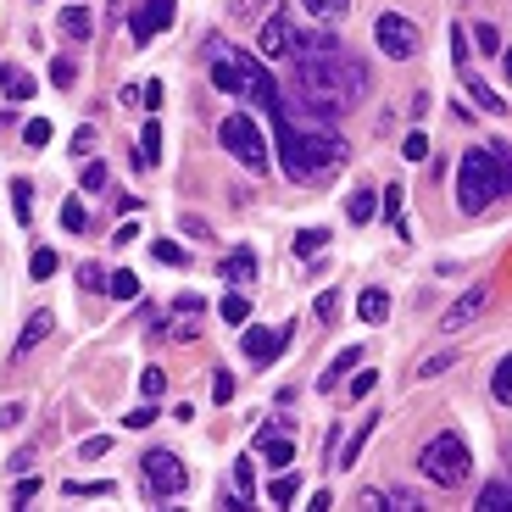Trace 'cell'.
Instances as JSON below:
<instances>
[{
    "label": "cell",
    "mask_w": 512,
    "mask_h": 512,
    "mask_svg": "<svg viewBox=\"0 0 512 512\" xmlns=\"http://www.w3.org/2000/svg\"><path fill=\"white\" fill-rule=\"evenodd\" d=\"M485 301H490V295H485V290H479V284H474V290H468V295H457V307L446 312V323H440V329H446V334L468 329V323H474L479 312H485Z\"/></svg>",
    "instance_id": "obj_12"
},
{
    "label": "cell",
    "mask_w": 512,
    "mask_h": 512,
    "mask_svg": "<svg viewBox=\"0 0 512 512\" xmlns=\"http://www.w3.org/2000/svg\"><path fill=\"white\" fill-rule=\"evenodd\" d=\"M173 12H179V0H134V12H128L134 45H151L162 28H173Z\"/></svg>",
    "instance_id": "obj_9"
},
{
    "label": "cell",
    "mask_w": 512,
    "mask_h": 512,
    "mask_svg": "<svg viewBox=\"0 0 512 512\" xmlns=\"http://www.w3.org/2000/svg\"><path fill=\"white\" fill-rule=\"evenodd\" d=\"M384 507H396V512H418V496H412V490H401V485H390V490H384Z\"/></svg>",
    "instance_id": "obj_35"
},
{
    "label": "cell",
    "mask_w": 512,
    "mask_h": 512,
    "mask_svg": "<svg viewBox=\"0 0 512 512\" xmlns=\"http://www.w3.org/2000/svg\"><path fill=\"white\" fill-rule=\"evenodd\" d=\"M223 279H229L234 290H251V284H256V256L245 251V245H240V251L223 256Z\"/></svg>",
    "instance_id": "obj_15"
},
{
    "label": "cell",
    "mask_w": 512,
    "mask_h": 512,
    "mask_svg": "<svg viewBox=\"0 0 512 512\" xmlns=\"http://www.w3.org/2000/svg\"><path fill=\"white\" fill-rule=\"evenodd\" d=\"M295 490H301V479L279 474V479H273V485H268V501H279V507H290V501H295Z\"/></svg>",
    "instance_id": "obj_30"
},
{
    "label": "cell",
    "mask_w": 512,
    "mask_h": 512,
    "mask_svg": "<svg viewBox=\"0 0 512 512\" xmlns=\"http://www.w3.org/2000/svg\"><path fill=\"white\" fill-rule=\"evenodd\" d=\"M357 318H362V323H384V318H390V295H384L379 284L357 295Z\"/></svg>",
    "instance_id": "obj_18"
},
{
    "label": "cell",
    "mask_w": 512,
    "mask_h": 512,
    "mask_svg": "<svg viewBox=\"0 0 512 512\" xmlns=\"http://www.w3.org/2000/svg\"><path fill=\"white\" fill-rule=\"evenodd\" d=\"M474 39H479V51H485V56H496V51H501V34H496L490 23H479V28H474Z\"/></svg>",
    "instance_id": "obj_45"
},
{
    "label": "cell",
    "mask_w": 512,
    "mask_h": 512,
    "mask_svg": "<svg viewBox=\"0 0 512 512\" xmlns=\"http://www.w3.org/2000/svg\"><path fill=\"white\" fill-rule=\"evenodd\" d=\"M290 334H295V323H279V329H256V323H251V329L240 334V351L251 362H273L284 346H290Z\"/></svg>",
    "instance_id": "obj_10"
},
{
    "label": "cell",
    "mask_w": 512,
    "mask_h": 512,
    "mask_svg": "<svg viewBox=\"0 0 512 512\" xmlns=\"http://www.w3.org/2000/svg\"><path fill=\"white\" fill-rule=\"evenodd\" d=\"M28 268H34V279H51L62 262H56V251H34V262H28Z\"/></svg>",
    "instance_id": "obj_41"
},
{
    "label": "cell",
    "mask_w": 512,
    "mask_h": 512,
    "mask_svg": "<svg viewBox=\"0 0 512 512\" xmlns=\"http://www.w3.org/2000/svg\"><path fill=\"white\" fill-rule=\"evenodd\" d=\"M384 218H390V223H401V190H396V184L384 190Z\"/></svg>",
    "instance_id": "obj_50"
},
{
    "label": "cell",
    "mask_w": 512,
    "mask_h": 512,
    "mask_svg": "<svg viewBox=\"0 0 512 512\" xmlns=\"http://www.w3.org/2000/svg\"><path fill=\"white\" fill-rule=\"evenodd\" d=\"M373 39H379V51L390 56V62H407V56H418V45H423L418 23L401 17V12H379V17H373Z\"/></svg>",
    "instance_id": "obj_8"
},
{
    "label": "cell",
    "mask_w": 512,
    "mask_h": 512,
    "mask_svg": "<svg viewBox=\"0 0 512 512\" xmlns=\"http://www.w3.org/2000/svg\"><path fill=\"white\" fill-rule=\"evenodd\" d=\"M368 62H357L340 45H323V51H301L290 56V95H295V117H312V123H334L346 117L351 106H362L368 95Z\"/></svg>",
    "instance_id": "obj_1"
},
{
    "label": "cell",
    "mask_w": 512,
    "mask_h": 512,
    "mask_svg": "<svg viewBox=\"0 0 512 512\" xmlns=\"http://www.w3.org/2000/svg\"><path fill=\"white\" fill-rule=\"evenodd\" d=\"M34 496H39V479H34V474H28V479H23V485H17V507H28V501H34Z\"/></svg>",
    "instance_id": "obj_56"
},
{
    "label": "cell",
    "mask_w": 512,
    "mask_h": 512,
    "mask_svg": "<svg viewBox=\"0 0 512 512\" xmlns=\"http://www.w3.org/2000/svg\"><path fill=\"white\" fill-rule=\"evenodd\" d=\"M56 23H62V34L73 39V45H78V39H90V28H95V23H90V6H67Z\"/></svg>",
    "instance_id": "obj_19"
},
{
    "label": "cell",
    "mask_w": 512,
    "mask_h": 512,
    "mask_svg": "<svg viewBox=\"0 0 512 512\" xmlns=\"http://www.w3.org/2000/svg\"><path fill=\"white\" fill-rule=\"evenodd\" d=\"M373 212H379V190H351L346 218H351V223H373Z\"/></svg>",
    "instance_id": "obj_20"
},
{
    "label": "cell",
    "mask_w": 512,
    "mask_h": 512,
    "mask_svg": "<svg viewBox=\"0 0 512 512\" xmlns=\"http://www.w3.org/2000/svg\"><path fill=\"white\" fill-rule=\"evenodd\" d=\"M262 435H295V423L290 418H268L262 429H256V440H262Z\"/></svg>",
    "instance_id": "obj_49"
},
{
    "label": "cell",
    "mask_w": 512,
    "mask_h": 512,
    "mask_svg": "<svg viewBox=\"0 0 512 512\" xmlns=\"http://www.w3.org/2000/svg\"><path fill=\"white\" fill-rule=\"evenodd\" d=\"M373 429H379V412H368V418H362L357 429H351V440H346V446H334V468H351V462L362 457V446L373 440Z\"/></svg>",
    "instance_id": "obj_13"
},
{
    "label": "cell",
    "mask_w": 512,
    "mask_h": 512,
    "mask_svg": "<svg viewBox=\"0 0 512 512\" xmlns=\"http://www.w3.org/2000/svg\"><path fill=\"white\" fill-rule=\"evenodd\" d=\"M0 90H6V101L23 106V101H34L39 84H34V73H23V67H12V62H0Z\"/></svg>",
    "instance_id": "obj_14"
},
{
    "label": "cell",
    "mask_w": 512,
    "mask_h": 512,
    "mask_svg": "<svg viewBox=\"0 0 512 512\" xmlns=\"http://www.w3.org/2000/svg\"><path fill=\"white\" fill-rule=\"evenodd\" d=\"M357 368H362V362H357ZM373 384H379V373H373V368H362L357 379H351V396H373Z\"/></svg>",
    "instance_id": "obj_46"
},
{
    "label": "cell",
    "mask_w": 512,
    "mask_h": 512,
    "mask_svg": "<svg viewBox=\"0 0 512 512\" xmlns=\"http://www.w3.org/2000/svg\"><path fill=\"white\" fill-rule=\"evenodd\" d=\"M78 451H84V457H106V451H112V440H106V435H90Z\"/></svg>",
    "instance_id": "obj_53"
},
{
    "label": "cell",
    "mask_w": 512,
    "mask_h": 512,
    "mask_svg": "<svg viewBox=\"0 0 512 512\" xmlns=\"http://www.w3.org/2000/svg\"><path fill=\"white\" fill-rule=\"evenodd\" d=\"M223 323H245L251 318V301H245V290H234V295H223Z\"/></svg>",
    "instance_id": "obj_27"
},
{
    "label": "cell",
    "mask_w": 512,
    "mask_h": 512,
    "mask_svg": "<svg viewBox=\"0 0 512 512\" xmlns=\"http://www.w3.org/2000/svg\"><path fill=\"white\" fill-rule=\"evenodd\" d=\"M451 56H457V67L468 73V39H462V34H451Z\"/></svg>",
    "instance_id": "obj_57"
},
{
    "label": "cell",
    "mask_w": 512,
    "mask_h": 512,
    "mask_svg": "<svg viewBox=\"0 0 512 512\" xmlns=\"http://www.w3.org/2000/svg\"><path fill=\"white\" fill-rule=\"evenodd\" d=\"M290 28H295V17L268 12V23H262V39H256V51L273 56V62H284V51H290Z\"/></svg>",
    "instance_id": "obj_11"
},
{
    "label": "cell",
    "mask_w": 512,
    "mask_h": 512,
    "mask_svg": "<svg viewBox=\"0 0 512 512\" xmlns=\"http://www.w3.org/2000/svg\"><path fill=\"white\" fill-rule=\"evenodd\" d=\"M106 290L117 295V301H134V295H140V273H112V279H106Z\"/></svg>",
    "instance_id": "obj_25"
},
{
    "label": "cell",
    "mask_w": 512,
    "mask_h": 512,
    "mask_svg": "<svg viewBox=\"0 0 512 512\" xmlns=\"http://www.w3.org/2000/svg\"><path fill=\"white\" fill-rule=\"evenodd\" d=\"M12 212H17V223L34 218V190H28V179H12Z\"/></svg>",
    "instance_id": "obj_24"
},
{
    "label": "cell",
    "mask_w": 512,
    "mask_h": 512,
    "mask_svg": "<svg viewBox=\"0 0 512 512\" xmlns=\"http://www.w3.org/2000/svg\"><path fill=\"white\" fill-rule=\"evenodd\" d=\"M184 234H190V240H212V229H206V223L195 218V212H190V218H184Z\"/></svg>",
    "instance_id": "obj_55"
},
{
    "label": "cell",
    "mask_w": 512,
    "mask_h": 512,
    "mask_svg": "<svg viewBox=\"0 0 512 512\" xmlns=\"http://www.w3.org/2000/svg\"><path fill=\"white\" fill-rule=\"evenodd\" d=\"M251 446L262 451L273 468H290V462H295V440L290 435H262V440H251Z\"/></svg>",
    "instance_id": "obj_17"
},
{
    "label": "cell",
    "mask_w": 512,
    "mask_h": 512,
    "mask_svg": "<svg viewBox=\"0 0 512 512\" xmlns=\"http://www.w3.org/2000/svg\"><path fill=\"white\" fill-rule=\"evenodd\" d=\"M140 474H145V490H151V501L184 496V490H190V474H184V462L173 457V451H145V457H140Z\"/></svg>",
    "instance_id": "obj_7"
},
{
    "label": "cell",
    "mask_w": 512,
    "mask_h": 512,
    "mask_svg": "<svg viewBox=\"0 0 512 512\" xmlns=\"http://www.w3.org/2000/svg\"><path fill=\"white\" fill-rule=\"evenodd\" d=\"M23 140H28V145H51V123H45V117H28V123H23Z\"/></svg>",
    "instance_id": "obj_38"
},
{
    "label": "cell",
    "mask_w": 512,
    "mask_h": 512,
    "mask_svg": "<svg viewBox=\"0 0 512 512\" xmlns=\"http://www.w3.org/2000/svg\"><path fill=\"white\" fill-rule=\"evenodd\" d=\"M151 256L167 262V268H184V245H173V240H151Z\"/></svg>",
    "instance_id": "obj_32"
},
{
    "label": "cell",
    "mask_w": 512,
    "mask_h": 512,
    "mask_svg": "<svg viewBox=\"0 0 512 512\" xmlns=\"http://www.w3.org/2000/svg\"><path fill=\"white\" fill-rule=\"evenodd\" d=\"M212 396H218V401H234V379H229L223 368H218V379H212Z\"/></svg>",
    "instance_id": "obj_54"
},
{
    "label": "cell",
    "mask_w": 512,
    "mask_h": 512,
    "mask_svg": "<svg viewBox=\"0 0 512 512\" xmlns=\"http://www.w3.org/2000/svg\"><path fill=\"white\" fill-rule=\"evenodd\" d=\"M162 390H167V373H162V368H145V373H140V396L156 401Z\"/></svg>",
    "instance_id": "obj_34"
},
{
    "label": "cell",
    "mask_w": 512,
    "mask_h": 512,
    "mask_svg": "<svg viewBox=\"0 0 512 512\" xmlns=\"http://www.w3.org/2000/svg\"><path fill=\"white\" fill-rule=\"evenodd\" d=\"M357 362H362V351H357V346H346V351H340V357L329 362V373H323V379H318V390H334V384H340V373H351V368H357Z\"/></svg>",
    "instance_id": "obj_23"
},
{
    "label": "cell",
    "mask_w": 512,
    "mask_h": 512,
    "mask_svg": "<svg viewBox=\"0 0 512 512\" xmlns=\"http://www.w3.org/2000/svg\"><path fill=\"white\" fill-rule=\"evenodd\" d=\"M73 151H78V156H84V151H95V128H90V123H84V128H73Z\"/></svg>",
    "instance_id": "obj_51"
},
{
    "label": "cell",
    "mask_w": 512,
    "mask_h": 512,
    "mask_svg": "<svg viewBox=\"0 0 512 512\" xmlns=\"http://www.w3.org/2000/svg\"><path fill=\"white\" fill-rule=\"evenodd\" d=\"M229 12H234V17H268L273 0H229Z\"/></svg>",
    "instance_id": "obj_36"
},
{
    "label": "cell",
    "mask_w": 512,
    "mask_h": 512,
    "mask_svg": "<svg viewBox=\"0 0 512 512\" xmlns=\"http://www.w3.org/2000/svg\"><path fill=\"white\" fill-rule=\"evenodd\" d=\"M234 485H240V490H251V496H256V474H251V451H245V457L234 462Z\"/></svg>",
    "instance_id": "obj_42"
},
{
    "label": "cell",
    "mask_w": 512,
    "mask_h": 512,
    "mask_svg": "<svg viewBox=\"0 0 512 512\" xmlns=\"http://www.w3.org/2000/svg\"><path fill=\"white\" fill-rule=\"evenodd\" d=\"M451 362H457L451 351H440V357H423V362H418V379H435V373H446V368H451Z\"/></svg>",
    "instance_id": "obj_40"
},
{
    "label": "cell",
    "mask_w": 512,
    "mask_h": 512,
    "mask_svg": "<svg viewBox=\"0 0 512 512\" xmlns=\"http://www.w3.org/2000/svg\"><path fill=\"white\" fill-rule=\"evenodd\" d=\"M418 468H423L429 479H435V485L457 490V485H468V474H474V457H468V446H462V435H457V429H440V435H429V440H423Z\"/></svg>",
    "instance_id": "obj_5"
},
{
    "label": "cell",
    "mask_w": 512,
    "mask_h": 512,
    "mask_svg": "<svg viewBox=\"0 0 512 512\" xmlns=\"http://www.w3.org/2000/svg\"><path fill=\"white\" fill-rule=\"evenodd\" d=\"M123 423H128V429H151V423H156V407H134Z\"/></svg>",
    "instance_id": "obj_48"
},
{
    "label": "cell",
    "mask_w": 512,
    "mask_h": 512,
    "mask_svg": "<svg viewBox=\"0 0 512 512\" xmlns=\"http://www.w3.org/2000/svg\"><path fill=\"white\" fill-rule=\"evenodd\" d=\"M273 123H279V162L290 179H323L334 167H346L351 145L334 134L329 123H312V117H290L273 106Z\"/></svg>",
    "instance_id": "obj_2"
},
{
    "label": "cell",
    "mask_w": 512,
    "mask_h": 512,
    "mask_svg": "<svg viewBox=\"0 0 512 512\" xmlns=\"http://www.w3.org/2000/svg\"><path fill=\"white\" fill-rule=\"evenodd\" d=\"M84 223H90V218H84V206L67 201V206H62V229H67V234H84Z\"/></svg>",
    "instance_id": "obj_39"
},
{
    "label": "cell",
    "mask_w": 512,
    "mask_h": 512,
    "mask_svg": "<svg viewBox=\"0 0 512 512\" xmlns=\"http://www.w3.org/2000/svg\"><path fill=\"white\" fill-rule=\"evenodd\" d=\"M140 167H156L162 162V123H145V134H140V156H134Z\"/></svg>",
    "instance_id": "obj_22"
},
{
    "label": "cell",
    "mask_w": 512,
    "mask_h": 512,
    "mask_svg": "<svg viewBox=\"0 0 512 512\" xmlns=\"http://www.w3.org/2000/svg\"><path fill=\"white\" fill-rule=\"evenodd\" d=\"M307 6V17L318 28H334V23H346V12H351V0H301Z\"/></svg>",
    "instance_id": "obj_16"
},
{
    "label": "cell",
    "mask_w": 512,
    "mask_h": 512,
    "mask_svg": "<svg viewBox=\"0 0 512 512\" xmlns=\"http://www.w3.org/2000/svg\"><path fill=\"white\" fill-rule=\"evenodd\" d=\"M51 323H56L51 312H34V318H28V329H23V340H17V346H23V351H28V346H39V340H45V334H51Z\"/></svg>",
    "instance_id": "obj_26"
},
{
    "label": "cell",
    "mask_w": 512,
    "mask_h": 512,
    "mask_svg": "<svg viewBox=\"0 0 512 512\" xmlns=\"http://www.w3.org/2000/svg\"><path fill=\"white\" fill-rule=\"evenodd\" d=\"M496 195H507V162H501V145H474L462 151L457 162V206L468 218H479Z\"/></svg>",
    "instance_id": "obj_4"
},
{
    "label": "cell",
    "mask_w": 512,
    "mask_h": 512,
    "mask_svg": "<svg viewBox=\"0 0 512 512\" xmlns=\"http://www.w3.org/2000/svg\"><path fill=\"white\" fill-rule=\"evenodd\" d=\"M78 279H84V290H106V273L95 268V262H84V268H78Z\"/></svg>",
    "instance_id": "obj_47"
},
{
    "label": "cell",
    "mask_w": 512,
    "mask_h": 512,
    "mask_svg": "<svg viewBox=\"0 0 512 512\" xmlns=\"http://www.w3.org/2000/svg\"><path fill=\"white\" fill-rule=\"evenodd\" d=\"M490 396H496L501 407L512 401V362H501V368H496V379H490Z\"/></svg>",
    "instance_id": "obj_33"
},
{
    "label": "cell",
    "mask_w": 512,
    "mask_h": 512,
    "mask_svg": "<svg viewBox=\"0 0 512 512\" xmlns=\"http://www.w3.org/2000/svg\"><path fill=\"white\" fill-rule=\"evenodd\" d=\"M84 190H106V167H101V162L84 167Z\"/></svg>",
    "instance_id": "obj_52"
},
{
    "label": "cell",
    "mask_w": 512,
    "mask_h": 512,
    "mask_svg": "<svg viewBox=\"0 0 512 512\" xmlns=\"http://www.w3.org/2000/svg\"><path fill=\"white\" fill-rule=\"evenodd\" d=\"M401 156H407V162H429V140H423V134H407Z\"/></svg>",
    "instance_id": "obj_43"
},
{
    "label": "cell",
    "mask_w": 512,
    "mask_h": 512,
    "mask_svg": "<svg viewBox=\"0 0 512 512\" xmlns=\"http://www.w3.org/2000/svg\"><path fill=\"white\" fill-rule=\"evenodd\" d=\"M117 485H106V479H67V496H112Z\"/></svg>",
    "instance_id": "obj_29"
},
{
    "label": "cell",
    "mask_w": 512,
    "mask_h": 512,
    "mask_svg": "<svg viewBox=\"0 0 512 512\" xmlns=\"http://www.w3.org/2000/svg\"><path fill=\"white\" fill-rule=\"evenodd\" d=\"M318 318H323V323L340 318V290H323V295H318Z\"/></svg>",
    "instance_id": "obj_44"
},
{
    "label": "cell",
    "mask_w": 512,
    "mask_h": 512,
    "mask_svg": "<svg viewBox=\"0 0 512 512\" xmlns=\"http://www.w3.org/2000/svg\"><path fill=\"white\" fill-rule=\"evenodd\" d=\"M479 507L501 512V507H507V485H501V479H496V485H485V490H479Z\"/></svg>",
    "instance_id": "obj_37"
},
{
    "label": "cell",
    "mask_w": 512,
    "mask_h": 512,
    "mask_svg": "<svg viewBox=\"0 0 512 512\" xmlns=\"http://www.w3.org/2000/svg\"><path fill=\"white\" fill-rule=\"evenodd\" d=\"M462 84H468V95H474V101L485 106V112H507V101H501V95L490 90L485 78H474V67H468V73H462Z\"/></svg>",
    "instance_id": "obj_21"
},
{
    "label": "cell",
    "mask_w": 512,
    "mask_h": 512,
    "mask_svg": "<svg viewBox=\"0 0 512 512\" xmlns=\"http://www.w3.org/2000/svg\"><path fill=\"white\" fill-rule=\"evenodd\" d=\"M73 78H78L73 56H56V62H51V84H56V90H73Z\"/></svg>",
    "instance_id": "obj_31"
},
{
    "label": "cell",
    "mask_w": 512,
    "mask_h": 512,
    "mask_svg": "<svg viewBox=\"0 0 512 512\" xmlns=\"http://www.w3.org/2000/svg\"><path fill=\"white\" fill-rule=\"evenodd\" d=\"M201 56H212V84H218V90H229V95H240L245 106H279V84H273L268 78V67L262 62H251V56L245 51H234L229 39L223 34H212L201 45Z\"/></svg>",
    "instance_id": "obj_3"
},
{
    "label": "cell",
    "mask_w": 512,
    "mask_h": 512,
    "mask_svg": "<svg viewBox=\"0 0 512 512\" xmlns=\"http://www.w3.org/2000/svg\"><path fill=\"white\" fill-rule=\"evenodd\" d=\"M329 245V229H301L295 234V256H318Z\"/></svg>",
    "instance_id": "obj_28"
},
{
    "label": "cell",
    "mask_w": 512,
    "mask_h": 512,
    "mask_svg": "<svg viewBox=\"0 0 512 512\" xmlns=\"http://www.w3.org/2000/svg\"><path fill=\"white\" fill-rule=\"evenodd\" d=\"M218 140H223V151H229L234 162H245L251 173H256V167H268V134L256 128V117H251V112H234V117H223Z\"/></svg>",
    "instance_id": "obj_6"
}]
</instances>
